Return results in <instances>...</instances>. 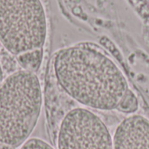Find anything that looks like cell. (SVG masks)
Here are the masks:
<instances>
[{
  "mask_svg": "<svg viewBox=\"0 0 149 149\" xmlns=\"http://www.w3.org/2000/svg\"><path fill=\"white\" fill-rule=\"evenodd\" d=\"M4 79V77H3V68L0 65V84L3 82V80Z\"/></svg>",
  "mask_w": 149,
  "mask_h": 149,
  "instance_id": "obj_9",
  "label": "cell"
},
{
  "mask_svg": "<svg viewBox=\"0 0 149 149\" xmlns=\"http://www.w3.org/2000/svg\"><path fill=\"white\" fill-rule=\"evenodd\" d=\"M43 93L37 74L18 70L0 84V142L20 148L38 121Z\"/></svg>",
  "mask_w": 149,
  "mask_h": 149,
  "instance_id": "obj_2",
  "label": "cell"
},
{
  "mask_svg": "<svg viewBox=\"0 0 149 149\" xmlns=\"http://www.w3.org/2000/svg\"><path fill=\"white\" fill-rule=\"evenodd\" d=\"M0 149H17L11 146H9V145H6V144H3V143H1L0 142Z\"/></svg>",
  "mask_w": 149,
  "mask_h": 149,
  "instance_id": "obj_8",
  "label": "cell"
},
{
  "mask_svg": "<svg viewBox=\"0 0 149 149\" xmlns=\"http://www.w3.org/2000/svg\"><path fill=\"white\" fill-rule=\"evenodd\" d=\"M57 149H113V136L104 121L90 109L75 107L58 126Z\"/></svg>",
  "mask_w": 149,
  "mask_h": 149,
  "instance_id": "obj_4",
  "label": "cell"
},
{
  "mask_svg": "<svg viewBox=\"0 0 149 149\" xmlns=\"http://www.w3.org/2000/svg\"><path fill=\"white\" fill-rule=\"evenodd\" d=\"M53 72L61 90L87 109L128 115L139 109L122 71L96 44L81 42L58 51Z\"/></svg>",
  "mask_w": 149,
  "mask_h": 149,
  "instance_id": "obj_1",
  "label": "cell"
},
{
  "mask_svg": "<svg viewBox=\"0 0 149 149\" xmlns=\"http://www.w3.org/2000/svg\"><path fill=\"white\" fill-rule=\"evenodd\" d=\"M47 20L41 0H0V43L13 56L44 49Z\"/></svg>",
  "mask_w": 149,
  "mask_h": 149,
  "instance_id": "obj_3",
  "label": "cell"
},
{
  "mask_svg": "<svg viewBox=\"0 0 149 149\" xmlns=\"http://www.w3.org/2000/svg\"><path fill=\"white\" fill-rule=\"evenodd\" d=\"M19 149H55L51 144L39 138H31L24 142Z\"/></svg>",
  "mask_w": 149,
  "mask_h": 149,
  "instance_id": "obj_7",
  "label": "cell"
},
{
  "mask_svg": "<svg viewBox=\"0 0 149 149\" xmlns=\"http://www.w3.org/2000/svg\"><path fill=\"white\" fill-rule=\"evenodd\" d=\"M113 143V149H149V120L128 115L116 127Z\"/></svg>",
  "mask_w": 149,
  "mask_h": 149,
  "instance_id": "obj_5",
  "label": "cell"
},
{
  "mask_svg": "<svg viewBox=\"0 0 149 149\" xmlns=\"http://www.w3.org/2000/svg\"><path fill=\"white\" fill-rule=\"evenodd\" d=\"M44 49H38L19 54L17 60L22 70L37 73L42 65Z\"/></svg>",
  "mask_w": 149,
  "mask_h": 149,
  "instance_id": "obj_6",
  "label": "cell"
}]
</instances>
